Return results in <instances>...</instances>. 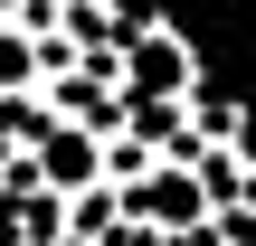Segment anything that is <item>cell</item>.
Wrapping results in <instances>:
<instances>
[{"label": "cell", "mask_w": 256, "mask_h": 246, "mask_svg": "<svg viewBox=\"0 0 256 246\" xmlns=\"http://www.w3.org/2000/svg\"><path fill=\"white\" fill-rule=\"evenodd\" d=\"M95 180H104V133L76 114H48L38 123V190H95Z\"/></svg>", "instance_id": "cell-2"}, {"label": "cell", "mask_w": 256, "mask_h": 246, "mask_svg": "<svg viewBox=\"0 0 256 246\" xmlns=\"http://www.w3.org/2000/svg\"><path fill=\"white\" fill-rule=\"evenodd\" d=\"M114 76H124L133 104H180V95H200V47H190L171 19H142V28H124Z\"/></svg>", "instance_id": "cell-1"}]
</instances>
